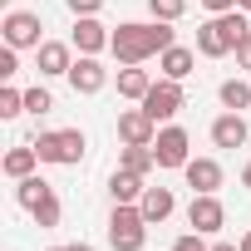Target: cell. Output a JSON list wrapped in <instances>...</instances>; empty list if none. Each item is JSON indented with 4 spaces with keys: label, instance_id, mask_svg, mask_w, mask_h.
Wrapping results in <instances>:
<instances>
[{
    "label": "cell",
    "instance_id": "4316f807",
    "mask_svg": "<svg viewBox=\"0 0 251 251\" xmlns=\"http://www.w3.org/2000/svg\"><path fill=\"white\" fill-rule=\"evenodd\" d=\"M173 251H207V241H202V231H182L173 241Z\"/></svg>",
    "mask_w": 251,
    "mask_h": 251
},
{
    "label": "cell",
    "instance_id": "f546056e",
    "mask_svg": "<svg viewBox=\"0 0 251 251\" xmlns=\"http://www.w3.org/2000/svg\"><path fill=\"white\" fill-rule=\"evenodd\" d=\"M202 10L207 15H226V10H236V0H202Z\"/></svg>",
    "mask_w": 251,
    "mask_h": 251
},
{
    "label": "cell",
    "instance_id": "9c48e42d",
    "mask_svg": "<svg viewBox=\"0 0 251 251\" xmlns=\"http://www.w3.org/2000/svg\"><path fill=\"white\" fill-rule=\"evenodd\" d=\"M143 108H148L158 123H173V118L187 108V94H182V84H177V79H153V89H148Z\"/></svg>",
    "mask_w": 251,
    "mask_h": 251
},
{
    "label": "cell",
    "instance_id": "9a60e30c",
    "mask_svg": "<svg viewBox=\"0 0 251 251\" xmlns=\"http://www.w3.org/2000/svg\"><path fill=\"white\" fill-rule=\"evenodd\" d=\"M182 177H187V187H192V192H217V187L226 182V173H222V163H217V158H192V163L182 168Z\"/></svg>",
    "mask_w": 251,
    "mask_h": 251
},
{
    "label": "cell",
    "instance_id": "e575fe53",
    "mask_svg": "<svg viewBox=\"0 0 251 251\" xmlns=\"http://www.w3.org/2000/svg\"><path fill=\"white\" fill-rule=\"evenodd\" d=\"M50 251H74V241H69V246H50Z\"/></svg>",
    "mask_w": 251,
    "mask_h": 251
},
{
    "label": "cell",
    "instance_id": "2e32d148",
    "mask_svg": "<svg viewBox=\"0 0 251 251\" xmlns=\"http://www.w3.org/2000/svg\"><path fill=\"white\" fill-rule=\"evenodd\" d=\"M118 99H133V103H143L148 99V89H153V74L143 69V64H118Z\"/></svg>",
    "mask_w": 251,
    "mask_h": 251
},
{
    "label": "cell",
    "instance_id": "4dcf8cb0",
    "mask_svg": "<svg viewBox=\"0 0 251 251\" xmlns=\"http://www.w3.org/2000/svg\"><path fill=\"white\" fill-rule=\"evenodd\" d=\"M207 251H241V246H236V241H212Z\"/></svg>",
    "mask_w": 251,
    "mask_h": 251
},
{
    "label": "cell",
    "instance_id": "e0dca14e",
    "mask_svg": "<svg viewBox=\"0 0 251 251\" xmlns=\"http://www.w3.org/2000/svg\"><path fill=\"white\" fill-rule=\"evenodd\" d=\"M138 207H143L148 226H163V222L177 212V197H173V187H148V192L138 197Z\"/></svg>",
    "mask_w": 251,
    "mask_h": 251
},
{
    "label": "cell",
    "instance_id": "3957f363",
    "mask_svg": "<svg viewBox=\"0 0 251 251\" xmlns=\"http://www.w3.org/2000/svg\"><path fill=\"white\" fill-rule=\"evenodd\" d=\"M15 202H20V207L35 217V226H45V231H50V226H59V217H64L59 192H54L40 173H30V177H20V182H15Z\"/></svg>",
    "mask_w": 251,
    "mask_h": 251
},
{
    "label": "cell",
    "instance_id": "7402d4cb",
    "mask_svg": "<svg viewBox=\"0 0 251 251\" xmlns=\"http://www.w3.org/2000/svg\"><path fill=\"white\" fill-rule=\"evenodd\" d=\"M118 168H128V173H153L158 168V158H153V148H133V143H123V153H118Z\"/></svg>",
    "mask_w": 251,
    "mask_h": 251
},
{
    "label": "cell",
    "instance_id": "1f68e13d",
    "mask_svg": "<svg viewBox=\"0 0 251 251\" xmlns=\"http://www.w3.org/2000/svg\"><path fill=\"white\" fill-rule=\"evenodd\" d=\"M241 187H246V192H251V163H246V168H241Z\"/></svg>",
    "mask_w": 251,
    "mask_h": 251
},
{
    "label": "cell",
    "instance_id": "4fadbf2b",
    "mask_svg": "<svg viewBox=\"0 0 251 251\" xmlns=\"http://www.w3.org/2000/svg\"><path fill=\"white\" fill-rule=\"evenodd\" d=\"M103 84H108V69L99 64V54H79L69 69V89L89 99V94H103Z\"/></svg>",
    "mask_w": 251,
    "mask_h": 251
},
{
    "label": "cell",
    "instance_id": "83f0119b",
    "mask_svg": "<svg viewBox=\"0 0 251 251\" xmlns=\"http://www.w3.org/2000/svg\"><path fill=\"white\" fill-rule=\"evenodd\" d=\"M64 5H69L74 15H99V10H103V0H64Z\"/></svg>",
    "mask_w": 251,
    "mask_h": 251
},
{
    "label": "cell",
    "instance_id": "ba28073f",
    "mask_svg": "<svg viewBox=\"0 0 251 251\" xmlns=\"http://www.w3.org/2000/svg\"><path fill=\"white\" fill-rule=\"evenodd\" d=\"M40 15L35 10H5V20H0V35H5V45L10 50H40L45 40H40Z\"/></svg>",
    "mask_w": 251,
    "mask_h": 251
},
{
    "label": "cell",
    "instance_id": "d6a6232c",
    "mask_svg": "<svg viewBox=\"0 0 251 251\" xmlns=\"http://www.w3.org/2000/svg\"><path fill=\"white\" fill-rule=\"evenodd\" d=\"M236 246H241V251H251V231H246V236H241V241H236Z\"/></svg>",
    "mask_w": 251,
    "mask_h": 251
},
{
    "label": "cell",
    "instance_id": "8992f818",
    "mask_svg": "<svg viewBox=\"0 0 251 251\" xmlns=\"http://www.w3.org/2000/svg\"><path fill=\"white\" fill-rule=\"evenodd\" d=\"M153 158H158V168H187V163H192V138H187V128L163 123L158 138H153Z\"/></svg>",
    "mask_w": 251,
    "mask_h": 251
},
{
    "label": "cell",
    "instance_id": "ac0fdd59",
    "mask_svg": "<svg viewBox=\"0 0 251 251\" xmlns=\"http://www.w3.org/2000/svg\"><path fill=\"white\" fill-rule=\"evenodd\" d=\"M148 192V177L143 173H128V168H113L108 173V197L113 202H138Z\"/></svg>",
    "mask_w": 251,
    "mask_h": 251
},
{
    "label": "cell",
    "instance_id": "30bf717a",
    "mask_svg": "<svg viewBox=\"0 0 251 251\" xmlns=\"http://www.w3.org/2000/svg\"><path fill=\"white\" fill-rule=\"evenodd\" d=\"M187 226L202 231V236H217V231L226 226L222 197H217V192H192V202H187Z\"/></svg>",
    "mask_w": 251,
    "mask_h": 251
},
{
    "label": "cell",
    "instance_id": "d6986e66",
    "mask_svg": "<svg viewBox=\"0 0 251 251\" xmlns=\"http://www.w3.org/2000/svg\"><path fill=\"white\" fill-rule=\"evenodd\" d=\"M158 69H163V79H187L192 69H197V50H187V45H173V50H163L158 54Z\"/></svg>",
    "mask_w": 251,
    "mask_h": 251
},
{
    "label": "cell",
    "instance_id": "7c38bea8",
    "mask_svg": "<svg viewBox=\"0 0 251 251\" xmlns=\"http://www.w3.org/2000/svg\"><path fill=\"white\" fill-rule=\"evenodd\" d=\"M35 69H40V79H69V69H74V45L45 40V45L35 50Z\"/></svg>",
    "mask_w": 251,
    "mask_h": 251
},
{
    "label": "cell",
    "instance_id": "44dd1931",
    "mask_svg": "<svg viewBox=\"0 0 251 251\" xmlns=\"http://www.w3.org/2000/svg\"><path fill=\"white\" fill-rule=\"evenodd\" d=\"M217 99H222V108L241 113V108H251V84H246V79H222Z\"/></svg>",
    "mask_w": 251,
    "mask_h": 251
},
{
    "label": "cell",
    "instance_id": "277c9868",
    "mask_svg": "<svg viewBox=\"0 0 251 251\" xmlns=\"http://www.w3.org/2000/svg\"><path fill=\"white\" fill-rule=\"evenodd\" d=\"M108 246L113 251H143L148 246V217L138 202H113L108 212Z\"/></svg>",
    "mask_w": 251,
    "mask_h": 251
},
{
    "label": "cell",
    "instance_id": "6da1fadb",
    "mask_svg": "<svg viewBox=\"0 0 251 251\" xmlns=\"http://www.w3.org/2000/svg\"><path fill=\"white\" fill-rule=\"evenodd\" d=\"M173 45H177L173 20H123V25L113 30L108 54H113L118 64H148V59H158V54L173 50Z\"/></svg>",
    "mask_w": 251,
    "mask_h": 251
},
{
    "label": "cell",
    "instance_id": "8fae6325",
    "mask_svg": "<svg viewBox=\"0 0 251 251\" xmlns=\"http://www.w3.org/2000/svg\"><path fill=\"white\" fill-rule=\"evenodd\" d=\"M69 45H74L79 54H103V50L113 45V30H108L99 15H74V35H69Z\"/></svg>",
    "mask_w": 251,
    "mask_h": 251
},
{
    "label": "cell",
    "instance_id": "cb8c5ba5",
    "mask_svg": "<svg viewBox=\"0 0 251 251\" xmlns=\"http://www.w3.org/2000/svg\"><path fill=\"white\" fill-rule=\"evenodd\" d=\"M25 113V89H15V84H5V89H0V118H20Z\"/></svg>",
    "mask_w": 251,
    "mask_h": 251
},
{
    "label": "cell",
    "instance_id": "7a4b0ae2",
    "mask_svg": "<svg viewBox=\"0 0 251 251\" xmlns=\"http://www.w3.org/2000/svg\"><path fill=\"white\" fill-rule=\"evenodd\" d=\"M246 35H251V15H246V10L212 15V20L197 25V54H202V59H226Z\"/></svg>",
    "mask_w": 251,
    "mask_h": 251
},
{
    "label": "cell",
    "instance_id": "484cf974",
    "mask_svg": "<svg viewBox=\"0 0 251 251\" xmlns=\"http://www.w3.org/2000/svg\"><path fill=\"white\" fill-rule=\"evenodd\" d=\"M15 74H20V50H10V45H5V50H0V79L10 84Z\"/></svg>",
    "mask_w": 251,
    "mask_h": 251
},
{
    "label": "cell",
    "instance_id": "836d02e7",
    "mask_svg": "<svg viewBox=\"0 0 251 251\" xmlns=\"http://www.w3.org/2000/svg\"><path fill=\"white\" fill-rule=\"evenodd\" d=\"M236 10H246V15H251V0H236Z\"/></svg>",
    "mask_w": 251,
    "mask_h": 251
},
{
    "label": "cell",
    "instance_id": "603a6c76",
    "mask_svg": "<svg viewBox=\"0 0 251 251\" xmlns=\"http://www.w3.org/2000/svg\"><path fill=\"white\" fill-rule=\"evenodd\" d=\"M50 108H54V94H50L45 84H30V89H25V113H35V118H45Z\"/></svg>",
    "mask_w": 251,
    "mask_h": 251
},
{
    "label": "cell",
    "instance_id": "5bb4252c",
    "mask_svg": "<svg viewBox=\"0 0 251 251\" xmlns=\"http://www.w3.org/2000/svg\"><path fill=\"white\" fill-rule=\"evenodd\" d=\"M246 138H251V123H246V113H217L212 118V143L217 148H246Z\"/></svg>",
    "mask_w": 251,
    "mask_h": 251
},
{
    "label": "cell",
    "instance_id": "f1b7e54d",
    "mask_svg": "<svg viewBox=\"0 0 251 251\" xmlns=\"http://www.w3.org/2000/svg\"><path fill=\"white\" fill-rule=\"evenodd\" d=\"M231 54H236V69H251V35H246V40H241Z\"/></svg>",
    "mask_w": 251,
    "mask_h": 251
},
{
    "label": "cell",
    "instance_id": "52a82bcc",
    "mask_svg": "<svg viewBox=\"0 0 251 251\" xmlns=\"http://www.w3.org/2000/svg\"><path fill=\"white\" fill-rule=\"evenodd\" d=\"M163 123L138 103V108H118V143H133V148H153Z\"/></svg>",
    "mask_w": 251,
    "mask_h": 251
},
{
    "label": "cell",
    "instance_id": "d4e9b609",
    "mask_svg": "<svg viewBox=\"0 0 251 251\" xmlns=\"http://www.w3.org/2000/svg\"><path fill=\"white\" fill-rule=\"evenodd\" d=\"M148 10H153V20H182L187 15V0H148Z\"/></svg>",
    "mask_w": 251,
    "mask_h": 251
},
{
    "label": "cell",
    "instance_id": "ffe728a7",
    "mask_svg": "<svg viewBox=\"0 0 251 251\" xmlns=\"http://www.w3.org/2000/svg\"><path fill=\"white\" fill-rule=\"evenodd\" d=\"M0 168H5V177H10V182L30 177V173L40 168V153H35V143H20V148H10L5 158H0Z\"/></svg>",
    "mask_w": 251,
    "mask_h": 251
},
{
    "label": "cell",
    "instance_id": "5b68a950",
    "mask_svg": "<svg viewBox=\"0 0 251 251\" xmlns=\"http://www.w3.org/2000/svg\"><path fill=\"white\" fill-rule=\"evenodd\" d=\"M35 153H40V163L79 168L84 153H89V138H84L79 128H50V133H35Z\"/></svg>",
    "mask_w": 251,
    "mask_h": 251
}]
</instances>
